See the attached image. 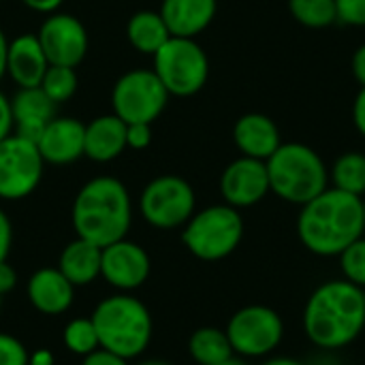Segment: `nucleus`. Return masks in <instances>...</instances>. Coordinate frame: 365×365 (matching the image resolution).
<instances>
[{"label":"nucleus","instance_id":"1","mask_svg":"<svg viewBox=\"0 0 365 365\" xmlns=\"http://www.w3.org/2000/svg\"><path fill=\"white\" fill-rule=\"evenodd\" d=\"M302 244L319 257H340L365 233L364 197L325 188L302 205L297 218Z\"/></svg>","mask_w":365,"mask_h":365},{"label":"nucleus","instance_id":"14","mask_svg":"<svg viewBox=\"0 0 365 365\" xmlns=\"http://www.w3.org/2000/svg\"><path fill=\"white\" fill-rule=\"evenodd\" d=\"M101 276L120 291L139 289L150 276L148 252L126 237L103 248Z\"/></svg>","mask_w":365,"mask_h":365},{"label":"nucleus","instance_id":"36","mask_svg":"<svg viewBox=\"0 0 365 365\" xmlns=\"http://www.w3.org/2000/svg\"><path fill=\"white\" fill-rule=\"evenodd\" d=\"M64 0H21L24 6H28L34 13H43V15H51L62 6Z\"/></svg>","mask_w":365,"mask_h":365},{"label":"nucleus","instance_id":"9","mask_svg":"<svg viewBox=\"0 0 365 365\" xmlns=\"http://www.w3.org/2000/svg\"><path fill=\"white\" fill-rule=\"evenodd\" d=\"M195 190L180 175L154 178L148 182L139 199V210L145 222L165 231L184 227L195 214Z\"/></svg>","mask_w":365,"mask_h":365},{"label":"nucleus","instance_id":"42","mask_svg":"<svg viewBox=\"0 0 365 365\" xmlns=\"http://www.w3.org/2000/svg\"><path fill=\"white\" fill-rule=\"evenodd\" d=\"M263 365H304V364H299V361H295V359H291V357H276V359L265 361Z\"/></svg>","mask_w":365,"mask_h":365},{"label":"nucleus","instance_id":"40","mask_svg":"<svg viewBox=\"0 0 365 365\" xmlns=\"http://www.w3.org/2000/svg\"><path fill=\"white\" fill-rule=\"evenodd\" d=\"M6 49H9V41L4 36V30L0 28V79L6 75Z\"/></svg>","mask_w":365,"mask_h":365},{"label":"nucleus","instance_id":"33","mask_svg":"<svg viewBox=\"0 0 365 365\" xmlns=\"http://www.w3.org/2000/svg\"><path fill=\"white\" fill-rule=\"evenodd\" d=\"M128 359L111 353V351H105V349H96L94 353L86 355L83 357V364L81 365H128Z\"/></svg>","mask_w":365,"mask_h":365},{"label":"nucleus","instance_id":"30","mask_svg":"<svg viewBox=\"0 0 365 365\" xmlns=\"http://www.w3.org/2000/svg\"><path fill=\"white\" fill-rule=\"evenodd\" d=\"M0 365H30L24 344L9 334H0Z\"/></svg>","mask_w":365,"mask_h":365},{"label":"nucleus","instance_id":"23","mask_svg":"<svg viewBox=\"0 0 365 365\" xmlns=\"http://www.w3.org/2000/svg\"><path fill=\"white\" fill-rule=\"evenodd\" d=\"M126 38L133 49H137L145 56H154L171 38V32L158 11L143 9L128 17Z\"/></svg>","mask_w":365,"mask_h":365},{"label":"nucleus","instance_id":"29","mask_svg":"<svg viewBox=\"0 0 365 365\" xmlns=\"http://www.w3.org/2000/svg\"><path fill=\"white\" fill-rule=\"evenodd\" d=\"M340 267L344 274V280L353 282L355 287L365 289V237L361 235L355 240L342 255H340Z\"/></svg>","mask_w":365,"mask_h":365},{"label":"nucleus","instance_id":"20","mask_svg":"<svg viewBox=\"0 0 365 365\" xmlns=\"http://www.w3.org/2000/svg\"><path fill=\"white\" fill-rule=\"evenodd\" d=\"M126 150V122L105 113L86 124L83 156L94 163H111Z\"/></svg>","mask_w":365,"mask_h":365},{"label":"nucleus","instance_id":"37","mask_svg":"<svg viewBox=\"0 0 365 365\" xmlns=\"http://www.w3.org/2000/svg\"><path fill=\"white\" fill-rule=\"evenodd\" d=\"M353 122H355V128L365 137V86H361L353 103Z\"/></svg>","mask_w":365,"mask_h":365},{"label":"nucleus","instance_id":"21","mask_svg":"<svg viewBox=\"0 0 365 365\" xmlns=\"http://www.w3.org/2000/svg\"><path fill=\"white\" fill-rule=\"evenodd\" d=\"M73 284L60 269L43 267L28 280V299L43 314H62L73 304Z\"/></svg>","mask_w":365,"mask_h":365},{"label":"nucleus","instance_id":"35","mask_svg":"<svg viewBox=\"0 0 365 365\" xmlns=\"http://www.w3.org/2000/svg\"><path fill=\"white\" fill-rule=\"evenodd\" d=\"M11 242H13V227L9 216L0 210V263L6 261L9 250H11Z\"/></svg>","mask_w":365,"mask_h":365},{"label":"nucleus","instance_id":"18","mask_svg":"<svg viewBox=\"0 0 365 365\" xmlns=\"http://www.w3.org/2000/svg\"><path fill=\"white\" fill-rule=\"evenodd\" d=\"M233 141L242 156L267 160L280 145L282 137L276 122L265 113H244L233 126Z\"/></svg>","mask_w":365,"mask_h":365},{"label":"nucleus","instance_id":"8","mask_svg":"<svg viewBox=\"0 0 365 365\" xmlns=\"http://www.w3.org/2000/svg\"><path fill=\"white\" fill-rule=\"evenodd\" d=\"M169 103V92L152 68H133L111 90V113L126 124H154Z\"/></svg>","mask_w":365,"mask_h":365},{"label":"nucleus","instance_id":"25","mask_svg":"<svg viewBox=\"0 0 365 365\" xmlns=\"http://www.w3.org/2000/svg\"><path fill=\"white\" fill-rule=\"evenodd\" d=\"M334 188L364 197L365 195V154L344 152L336 158L331 169Z\"/></svg>","mask_w":365,"mask_h":365},{"label":"nucleus","instance_id":"17","mask_svg":"<svg viewBox=\"0 0 365 365\" xmlns=\"http://www.w3.org/2000/svg\"><path fill=\"white\" fill-rule=\"evenodd\" d=\"M49 60L32 32H24L17 38L9 41L6 49V75L17 83V88H38Z\"/></svg>","mask_w":365,"mask_h":365},{"label":"nucleus","instance_id":"32","mask_svg":"<svg viewBox=\"0 0 365 365\" xmlns=\"http://www.w3.org/2000/svg\"><path fill=\"white\" fill-rule=\"evenodd\" d=\"M152 143V124H126V148L145 150Z\"/></svg>","mask_w":365,"mask_h":365},{"label":"nucleus","instance_id":"7","mask_svg":"<svg viewBox=\"0 0 365 365\" xmlns=\"http://www.w3.org/2000/svg\"><path fill=\"white\" fill-rule=\"evenodd\" d=\"M152 71L169 92V96H195L210 77V60L205 49L186 36H171L154 56Z\"/></svg>","mask_w":365,"mask_h":365},{"label":"nucleus","instance_id":"2","mask_svg":"<svg viewBox=\"0 0 365 365\" xmlns=\"http://www.w3.org/2000/svg\"><path fill=\"white\" fill-rule=\"evenodd\" d=\"M365 327L364 289L349 280H329L308 299L304 329L308 340L325 351H338L359 338Z\"/></svg>","mask_w":365,"mask_h":365},{"label":"nucleus","instance_id":"27","mask_svg":"<svg viewBox=\"0 0 365 365\" xmlns=\"http://www.w3.org/2000/svg\"><path fill=\"white\" fill-rule=\"evenodd\" d=\"M56 105L66 103L68 98L75 96L77 88H79V77L77 71L71 66H56L49 64V68L43 75V81L38 86Z\"/></svg>","mask_w":365,"mask_h":365},{"label":"nucleus","instance_id":"46","mask_svg":"<svg viewBox=\"0 0 365 365\" xmlns=\"http://www.w3.org/2000/svg\"><path fill=\"white\" fill-rule=\"evenodd\" d=\"M0 306H2V293H0Z\"/></svg>","mask_w":365,"mask_h":365},{"label":"nucleus","instance_id":"34","mask_svg":"<svg viewBox=\"0 0 365 365\" xmlns=\"http://www.w3.org/2000/svg\"><path fill=\"white\" fill-rule=\"evenodd\" d=\"M13 133V111H11V98H6L4 92H0V141L6 139Z\"/></svg>","mask_w":365,"mask_h":365},{"label":"nucleus","instance_id":"6","mask_svg":"<svg viewBox=\"0 0 365 365\" xmlns=\"http://www.w3.org/2000/svg\"><path fill=\"white\" fill-rule=\"evenodd\" d=\"M244 237V220L231 205H210L190 216L182 242L201 261L227 259Z\"/></svg>","mask_w":365,"mask_h":365},{"label":"nucleus","instance_id":"28","mask_svg":"<svg viewBox=\"0 0 365 365\" xmlns=\"http://www.w3.org/2000/svg\"><path fill=\"white\" fill-rule=\"evenodd\" d=\"M62 340H64V346L71 353L81 355V357H86V355L94 353L96 349H101L98 334H96V327H94L92 319H75V321H71L64 327Z\"/></svg>","mask_w":365,"mask_h":365},{"label":"nucleus","instance_id":"26","mask_svg":"<svg viewBox=\"0 0 365 365\" xmlns=\"http://www.w3.org/2000/svg\"><path fill=\"white\" fill-rule=\"evenodd\" d=\"M289 11L306 28L319 30L338 21L336 0H289Z\"/></svg>","mask_w":365,"mask_h":365},{"label":"nucleus","instance_id":"12","mask_svg":"<svg viewBox=\"0 0 365 365\" xmlns=\"http://www.w3.org/2000/svg\"><path fill=\"white\" fill-rule=\"evenodd\" d=\"M36 38L49 60L56 66L77 68L88 53V30L79 17L71 13H51L41 24Z\"/></svg>","mask_w":365,"mask_h":365},{"label":"nucleus","instance_id":"45","mask_svg":"<svg viewBox=\"0 0 365 365\" xmlns=\"http://www.w3.org/2000/svg\"><path fill=\"white\" fill-rule=\"evenodd\" d=\"M364 225H365V195H364Z\"/></svg>","mask_w":365,"mask_h":365},{"label":"nucleus","instance_id":"47","mask_svg":"<svg viewBox=\"0 0 365 365\" xmlns=\"http://www.w3.org/2000/svg\"><path fill=\"white\" fill-rule=\"evenodd\" d=\"M364 302H365V289H364Z\"/></svg>","mask_w":365,"mask_h":365},{"label":"nucleus","instance_id":"13","mask_svg":"<svg viewBox=\"0 0 365 365\" xmlns=\"http://www.w3.org/2000/svg\"><path fill=\"white\" fill-rule=\"evenodd\" d=\"M220 192L227 205L240 210L257 205L269 192V175L265 160L240 156L220 175Z\"/></svg>","mask_w":365,"mask_h":365},{"label":"nucleus","instance_id":"3","mask_svg":"<svg viewBox=\"0 0 365 365\" xmlns=\"http://www.w3.org/2000/svg\"><path fill=\"white\" fill-rule=\"evenodd\" d=\"M71 214L77 237L105 248L126 237L133 220V203L118 178L98 175L79 188Z\"/></svg>","mask_w":365,"mask_h":365},{"label":"nucleus","instance_id":"11","mask_svg":"<svg viewBox=\"0 0 365 365\" xmlns=\"http://www.w3.org/2000/svg\"><path fill=\"white\" fill-rule=\"evenodd\" d=\"M227 336L233 353L242 357H265L280 346L284 323L280 314L267 306H246L231 317Z\"/></svg>","mask_w":365,"mask_h":365},{"label":"nucleus","instance_id":"41","mask_svg":"<svg viewBox=\"0 0 365 365\" xmlns=\"http://www.w3.org/2000/svg\"><path fill=\"white\" fill-rule=\"evenodd\" d=\"M51 364H53V359H51V355H49V353H45V351L36 353V355L30 359V365H51Z\"/></svg>","mask_w":365,"mask_h":365},{"label":"nucleus","instance_id":"15","mask_svg":"<svg viewBox=\"0 0 365 365\" xmlns=\"http://www.w3.org/2000/svg\"><path fill=\"white\" fill-rule=\"evenodd\" d=\"M86 124L77 118H53L41 133L36 148L45 165H71L83 156Z\"/></svg>","mask_w":365,"mask_h":365},{"label":"nucleus","instance_id":"31","mask_svg":"<svg viewBox=\"0 0 365 365\" xmlns=\"http://www.w3.org/2000/svg\"><path fill=\"white\" fill-rule=\"evenodd\" d=\"M338 21L365 28V0H336Z\"/></svg>","mask_w":365,"mask_h":365},{"label":"nucleus","instance_id":"38","mask_svg":"<svg viewBox=\"0 0 365 365\" xmlns=\"http://www.w3.org/2000/svg\"><path fill=\"white\" fill-rule=\"evenodd\" d=\"M351 71H353L355 79H357L361 86H365V43L355 49V53H353V58H351Z\"/></svg>","mask_w":365,"mask_h":365},{"label":"nucleus","instance_id":"22","mask_svg":"<svg viewBox=\"0 0 365 365\" xmlns=\"http://www.w3.org/2000/svg\"><path fill=\"white\" fill-rule=\"evenodd\" d=\"M101 259L103 248L77 237L75 242L64 246L58 261V269L73 287H86L101 276Z\"/></svg>","mask_w":365,"mask_h":365},{"label":"nucleus","instance_id":"16","mask_svg":"<svg viewBox=\"0 0 365 365\" xmlns=\"http://www.w3.org/2000/svg\"><path fill=\"white\" fill-rule=\"evenodd\" d=\"M13 111V133L38 141L45 126L56 118V103L41 88H19L11 98Z\"/></svg>","mask_w":365,"mask_h":365},{"label":"nucleus","instance_id":"39","mask_svg":"<svg viewBox=\"0 0 365 365\" xmlns=\"http://www.w3.org/2000/svg\"><path fill=\"white\" fill-rule=\"evenodd\" d=\"M15 282H17V274H15V269L4 261V263H0V293L4 295V293H9L13 287H15Z\"/></svg>","mask_w":365,"mask_h":365},{"label":"nucleus","instance_id":"43","mask_svg":"<svg viewBox=\"0 0 365 365\" xmlns=\"http://www.w3.org/2000/svg\"><path fill=\"white\" fill-rule=\"evenodd\" d=\"M216 365H246V361L244 359H237V357H229L227 361H220V364Z\"/></svg>","mask_w":365,"mask_h":365},{"label":"nucleus","instance_id":"10","mask_svg":"<svg viewBox=\"0 0 365 365\" xmlns=\"http://www.w3.org/2000/svg\"><path fill=\"white\" fill-rule=\"evenodd\" d=\"M45 160L34 141L15 133L0 141V199L19 201L41 184Z\"/></svg>","mask_w":365,"mask_h":365},{"label":"nucleus","instance_id":"5","mask_svg":"<svg viewBox=\"0 0 365 365\" xmlns=\"http://www.w3.org/2000/svg\"><path fill=\"white\" fill-rule=\"evenodd\" d=\"M92 323L98 334L101 349L124 359L141 355L152 340V317L148 308L130 295H113L103 299Z\"/></svg>","mask_w":365,"mask_h":365},{"label":"nucleus","instance_id":"4","mask_svg":"<svg viewBox=\"0 0 365 365\" xmlns=\"http://www.w3.org/2000/svg\"><path fill=\"white\" fill-rule=\"evenodd\" d=\"M265 165L269 192L295 205H304L319 197L329 182L323 158L306 143H282Z\"/></svg>","mask_w":365,"mask_h":365},{"label":"nucleus","instance_id":"24","mask_svg":"<svg viewBox=\"0 0 365 365\" xmlns=\"http://www.w3.org/2000/svg\"><path fill=\"white\" fill-rule=\"evenodd\" d=\"M190 357L199 365H216L233 357V346L227 331L216 327H201L188 340Z\"/></svg>","mask_w":365,"mask_h":365},{"label":"nucleus","instance_id":"44","mask_svg":"<svg viewBox=\"0 0 365 365\" xmlns=\"http://www.w3.org/2000/svg\"><path fill=\"white\" fill-rule=\"evenodd\" d=\"M139 365H171V364H167V361H145V364H139Z\"/></svg>","mask_w":365,"mask_h":365},{"label":"nucleus","instance_id":"19","mask_svg":"<svg viewBox=\"0 0 365 365\" xmlns=\"http://www.w3.org/2000/svg\"><path fill=\"white\" fill-rule=\"evenodd\" d=\"M218 0H163L160 17L165 19L171 36L195 38L214 21Z\"/></svg>","mask_w":365,"mask_h":365}]
</instances>
